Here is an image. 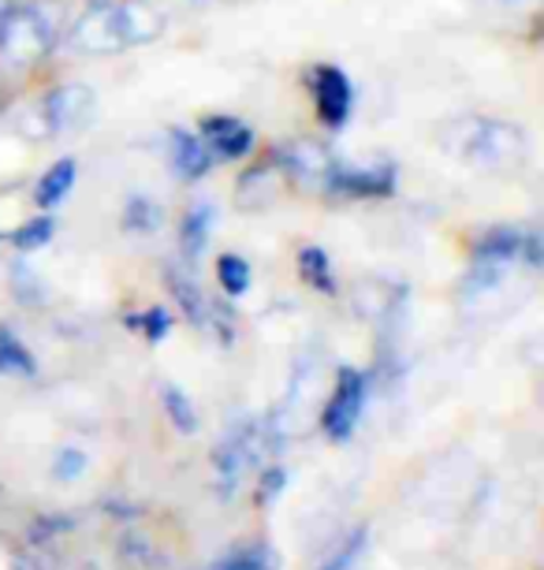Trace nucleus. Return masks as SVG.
Returning a JSON list of instances; mask_svg holds the SVG:
<instances>
[{
    "instance_id": "nucleus-1",
    "label": "nucleus",
    "mask_w": 544,
    "mask_h": 570,
    "mask_svg": "<svg viewBox=\"0 0 544 570\" xmlns=\"http://www.w3.org/2000/svg\"><path fill=\"white\" fill-rule=\"evenodd\" d=\"M157 35H161V16L138 0H127L82 16L71 27V46L79 52H120L127 46H146Z\"/></svg>"
},
{
    "instance_id": "nucleus-2",
    "label": "nucleus",
    "mask_w": 544,
    "mask_h": 570,
    "mask_svg": "<svg viewBox=\"0 0 544 570\" xmlns=\"http://www.w3.org/2000/svg\"><path fill=\"white\" fill-rule=\"evenodd\" d=\"M447 149L458 154L466 165L488 168V171H511L526 160V135L515 124L504 120H458L447 135Z\"/></svg>"
},
{
    "instance_id": "nucleus-3",
    "label": "nucleus",
    "mask_w": 544,
    "mask_h": 570,
    "mask_svg": "<svg viewBox=\"0 0 544 570\" xmlns=\"http://www.w3.org/2000/svg\"><path fill=\"white\" fill-rule=\"evenodd\" d=\"M57 27L46 8H8L0 19V60L8 68H30L52 49Z\"/></svg>"
},
{
    "instance_id": "nucleus-4",
    "label": "nucleus",
    "mask_w": 544,
    "mask_h": 570,
    "mask_svg": "<svg viewBox=\"0 0 544 570\" xmlns=\"http://www.w3.org/2000/svg\"><path fill=\"white\" fill-rule=\"evenodd\" d=\"M93 109H98V94L87 82H63L41 101V124L46 135H71L90 124Z\"/></svg>"
},
{
    "instance_id": "nucleus-5",
    "label": "nucleus",
    "mask_w": 544,
    "mask_h": 570,
    "mask_svg": "<svg viewBox=\"0 0 544 570\" xmlns=\"http://www.w3.org/2000/svg\"><path fill=\"white\" fill-rule=\"evenodd\" d=\"M322 187L347 198H380L396 190V165H388V160H377V165H344V160H333Z\"/></svg>"
},
{
    "instance_id": "nucleus-6",
    "label": "nucleus",
    "mask_w": 544,
    "mask_h": 570,
    "mask_svg": "<svg viewBox=\"0 0 544 570\" xmlns=\"http://www.w3.org/2000/svg\"><path fill=\"white\" fill-rule=\"evenodd\" d=\"M362 411H366V376H362L358 370H350V365H344L339 376H336L333 400H328V406H325L328 436H333V440H347L350 433H355Z\"/></svg>"
},
{
    "instance_id": "nucleus-7",
    "label": "nucleus",
    "mask_w": 544,
    "mask_h": 570,
    "mask_svg": "<svg viewBox=\"0 0 544 570\" xmlns=\"http://www.w3.org/2000/svg\"><path fill=\"white\" fill-rule=\"evenodd\" d=\"M309 86H314L317 98V116H322L325 127H344L350 116V105H355V86H350L344 68H333V63H322L309 75Z\"/></svg>"
},
{
    "instance_id": "nucleus-8",
    "label": "nucleus",
    "mask_w": 544,
    "mask_h": 570,
    "mask_svg": "<svg viewBox=\"0 0 544 570\" xmlns=\"http://www.w3.org/2000/svg\"><path fill=\"white\" fill-rule=\"evenodd\" d=\"M201 142L209 146L212 157L239 160L254 149V127L236 120V116H212V120L201 124Z\"/></svg>"
},
{
    "instance_id": "nucleus-9",
    "label": "nucleus",
    "mask_w": 544,
    "mask_h": 570,
    "mask_svg": "<svg viewBox=\"0 0 544 570\" xmlns=\"http://www.w3.org/2000/svg\"><path fill=\"white\" fill-rule=\"evenodd\" d=\"M168 149H172V168L179 179H201L212 168V154H209V146L201 142V135H190L184 127H172Z\"/></svg>"
},
{
    "instance_id": "nucleus-10",
    "label": "nucleus",
    "mask_w": 544,
    "mask_h": 570,
    "mask_svg": "<svg viewBox=\"0 0 544 570\" xmlns=\"http://www.w3.org/2000/svg\"><path fill=\"white\" fill-rule=\"evenodd\" d=\"M284 165L295 171V179L325 183L328 168H333V154L317 142H295L291 149H284Z\"/></svg>"
},
{
    "instance_id": "nucleus-11",
    "label": "nucleus",
    "mask_w": 544,
    "mask_h": 570,
    "mask_svg": "<svg viewBox=\"0 0 544 570\" xmlns=\"http://www.w3.org/2000/svg\"><path fill=\"white\" fill-rule=\"evenodd\" d=\"M75 160L71 157H63V160H57L46 176L38 179V187H34V202L41 209H52V206H60L63 198L71 195V187H75Z\"/></svg>"
},
{
    "instance_id": "nucleus-12",
    "label": "nucleus",
    "mask_w": 544,
    "mask_h": 570,
    "mask_svg": "<svg viewBox=\"0 0 544 570\" xmlns=\"http://www.w3.org/2000/svg\"><path fill=\"white\" fill-rule=\"evenodd\" d=\"M212 228H217V209H212L209 202H198V206L184 217V246L190 257H198L206 250Z\"/></svg>"
},
{
    "instance_id": "nucleus-13",
    "label": "nucleus",
    "mask_w": 544,
    "mask_h": 570,
    "mask_svg": "<svg viewBox=\"0 0 544 570\" xmlns=\"http://www.w3.org/2000/svg\"><path fill=\"white\" fill-rule=\"evenodd\" d=\"M165 224V209H161V202H154L149 195H131L123 202V228L127 232H157Z\"/></svg>"
},
{
    "instance_id": "nucleus-14",
    "label": "nucleus",
    "mask_w": 544,
    "mask_h": 570,
    "mask_svg": "<svg viewBox=\"0 0 544 570\" xmlns=\"http://www.w3.org/2000/svg\"><path fill=\"white\" fill-rule=\"evenodd\" d=\"M298 268H303V276L317 287V292H336L333 262H328V254L322 246H303V250H298Z\"/></svg>"
},
{
    "instance_id": "nucleus-15",
    "label": "nucleus",
    "mask_w": 544,
    "mask_h": 570,
    "mask_svg": "<svg viewBox=\"0 0 544 570\" xmlns=\"http://www.w3.org/2000/svg\"><path fill=\"white\" fill-rule=\"evenodd\" d=\"M217 276H220V287L228 295H247L250 292V265H247V257L224 254L220 262H217Z\"/></svg>"
},
{
    "instance_id": "nucleus-16",
    "label": "nucleus",
    "mask_w": 544,
    "mask_h": 570,
    "mask_svg": "<svg viewBox=\"0 0 544 570\" xmlns=\"http://www.w3.org/2000/svg\"><path fill=\"white\" fill-rule=\"evenodd\" d=\"M0 373H23V376L34 373V358H30V351L8 328H0Z\"/></svg>"
},
{
    "instance_id": "nucleus-17",
    "label": "nucleus",
    "mask_w": 544,
    "mask_h": 570,
    "mask_svg": "<svg viewBox=\"0 0 544 570\" xmlns=\"http://www.w3.org/2000/svg\"><path fill=\"white\" fill-rule=\"evenodd\" d=\"M273 176V168H254V171H247V176L239 179V206L243 209H258V206H265V202L273 198V183L269 187H261L265 179Z\"/></svg>"
},
{
    "instance_id": "nucleus-18",
    "label": "nucleus",
    "mask_w": 544,
    "mask_h": 570,
    "mask_svg": "<svg viewBox=\"0 0 544 570\" xmlns=\"http://www.w3.org/2000/svg\"><path fill=\"white\" fill-rule=\"evenodd\" d=\"M165 406H168L172 422L184 429V433H195V429H198V414H195V406L187 403L184 392H179V389H165Z\"/></svg>"
},
{
    "instance_id": "nucleus-19",
    "label": "nucleus",
    "mask_w": 544,
    "mask_h": 570,
    "mask_svg": "<svg viewBox=\"0 0 544 570\" xmlns=\"http://www.w3.org/2000/svg\"><path fill=\"white\" fill-rule=\"evenodd\" d=\"M49 235H52V217H38V220H27L23 228L12 235V243L19 246V250H38Z\"/></svg>"
},
{
    "instance_id": "nucleus-20",
    "label": "nucleus",
    "mask_w": 544,
    "mask_h": 570,
    "mask_svg": "<svg viewBox=\"0 0 544 570\" xmlns=\"http://www.w3.org/2000/svg\"><path fill=\"white\" fill-rule=\"evenodd\" d=\"M224 570H265V559L261 552H250V556H239V559H231Z\"/></svg>"
},
{
    "instance_id": "nucleus-21",
    "label": "nucleus",
    "mask_w": 544,
    "mask_h": 570,
    "mask_svg": "<svg viewBox=\"0 0 544 570\" xmlns=\"http://www.w3.org/2000/svg\"><path fill=\"white\" fill-rule=\"evenodd\" d=\"M146 325H149V340L165 336V332H168V317H165V309H149Z\"/></svg>"
},
{
    "instance_id": "nucleus-22",
    "label": "nucleus",
    "mask_w": 544,
    "mask_h": 570,
    "mask_svg": "<svg viewBox=\"0 0 544 570\" xmlns=\"http://www.w3.org/2000/svg\"><path fill=\"white\" fill-rule=\"evenodd\" d=\"M358 541H362V537H358ZM358 541H350V544L344 548V552H339V559H333V563H328L325 570H347V567H350V559H355V552H358Z\"/></svg>"
},
{
    "instance_id": "nucleus-23",
    "label": "nucleus",
    "mask_w": 544,
    "mask_h": 570,
    "mask_svg": "<svg viewBox=\"0 0 544 570\" xmlns=\"http://www.w3.org/2000/svg\"><path fill=\"white\" fill-rule=\"evenodd\" d=\"M12 8V0H0V19H4V12Z\"/></svg>"
}]
</instances>
